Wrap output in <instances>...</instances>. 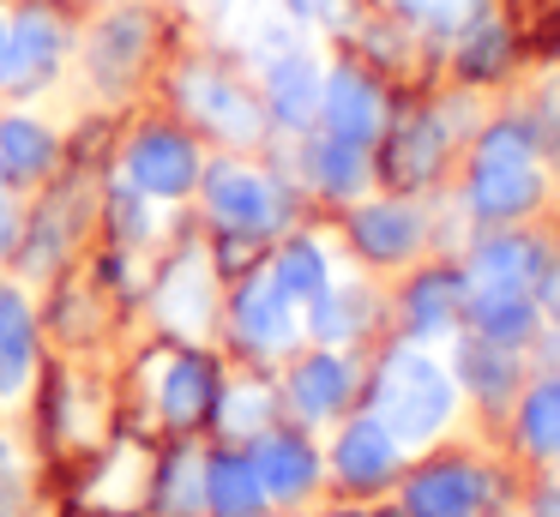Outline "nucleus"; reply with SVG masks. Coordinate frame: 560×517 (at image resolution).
<instances>
[{"label": "nucleus", "mask_w": 560, "mask_h": 517, "mask_svg": "<svg viewBox=\"0 0 560 517\" xmlns=\"http://www.w3.org/2000/svg\"><path fill=\"white\" fill-rule=\"evenodd\" d=\"M555 247H560V240L542 235L536 223H506V228H476V235L464 240L458 259H464V271H470V283L530 289Z\"/></svg>", "instance_id": "11"}, {"label": "nucleus", "mask_w": 560, "mask_h": 517, "mask_svg": "<svg viewBox=\"0 0 560 517\" xmlns=\"http://www.w3.org/2000/svg\"><path fill=\"white\" fill-rule=\"evenodd\" d=\"M458 331L488 337L500 349H524L530 355L536 337L548 331L542 307H536L530 289H506V283H470V301H464V325Z\"/></svg>", "instance_id": "13"}, {"label": "nucleus", "mask_w": 560, "mask_h": 517, "mask_svg": "<svg viewBox=\"0 0 560 517\" xmlns=\"http://www.w3.org/2000/svg\"><path fill=\"white\" fill-rule=\"evenodd\" d=\"M19 240V216H13V204H0V252Z\"/></svg>", "instance_id": "40"}, {"label": "nucleus", "mask_w": 560, "mask_h": 517, "mask_svg": "<svg viewBox=\"0 0 560 517\" xmlns=\"http://www.w3.org/2000/svg\"><path fill=\"white\" fill-rule=\"evenodd\" d=\"M482 7H488V0H398L404 19L422 24V31H440V36H458Z\"/></svg>", "instance_id": "34"}, {"label": "nucleus", "mask_w": 560, "mask_h": 517, "mask_svg": "<svg viewBox=\"0 0 560 517\" xmlns=\"http://www.w3.org/2000/svg\"><path fill=\"white\" fill-rule=\"evenodd\" d=\"M446 361H452V373H458L464 409H470L476 421H488V433L500 439V427H506V415H512V403H518L524 379H530V355H524V349H500V343H488V337L458 331L446 343Z\"/></svg>", "instance_id": "4"}, {"label": "nucleus", "mask_w": 560, "mask_h": 517, "mask_svg": "<svg viewBox=\"0 0 560 517\" xmlns=\"http://www.w3.org/2000/svg\"><path fill=\"white\" fill-rule=\"evenodd\" d=\"M506 55H512V36H506V24L494 19V12H476L470 24L458 31V79H500L506 72Z\"/></svg>", "instance_id": "28"}, {"label": "nucleus", "mask_w": 560, "mask_h": 517, "mask_svg": "<svg viewBox=\"0 0 560 517\" xmlns=\"http://www.w3.org/2000/svg\"><path fill=\"white\" fill-rule=\"evenodd\" d=\"M386 156H380V168H386V180L398 192H428L440 180V168H446V156H452V132H446V120H440V108H422V115H410V120H386Z\"/></svg>", "instance_id": "12"}, {"label": "nucleus", "mask_w": 560, "mask_h": 517, "mask_svg": "<svg viewBox=\"0 0 560 517\" xmlns=\"http://www.w3.org/2000/svg\"><path fill=\"white\" fill-rule=\"evenodd\" d=\"M151 31L139 12H115V19H103V31L91 36V67H97V79H115L121 84L127 72L139 67V55H145Z\"/></svg>", "instance_id": "27"}, {"label": "nucleus", "mask_w": 560, "mask_h": 517, "mask_svg": "<svg viewBox=\"0 0 560 517\" xmlns=\"http://www.w3.org/2000/svg\"><path fill=\"white\" fill-rule=\"evenodd\" d=\"M530 295H536V307H542V319H548V325H560V247L548 252V265L536 271Z\"/></svg>", "instance_id": "38"}, {"label": "nucleus", "mask_w": 560, "mask_h": 517, "mask_svg": "<svg viewBox=\"0 0 560 517\" xmlns=\"http://www.w3.org/2000/svg\"><path fill=\"white\" fill-rule=\"evenodd\" d=\"M386 120H392L386 115V91H380L362 67H331L326 72V91H319V132L350 139V144H380Z\"/></svg>", "instance_id": "15"}, {"label": "nucleus", "mask_w": 560, "mask_h": 517, "mask_svg": "<svg viewBox=\"0 0 560 517\" xmlns=\"http://www.w3.org/2000/svg\"><path fill=\"white\" fill-rule=\"evenodd\" d=\"M182 103H187V115L206 120V127L218 132V139H230V144L266 139V108H259L235 79H223V72H211V67L182 72Z\"/></svg>", "instance_id": "14"}, {"label": "nucleus", "mask_w": 560, "mask_h": 517, "mask_svg": "<svg viewBox=\"0 0 560 517\" xmlns=\"http://www.w3.org/2000/svg\"><path fill=\"white\" fill-rule=\"evenodd\" d=\"M158 409L170 421H199L211 409V373H206V361H170L163 355V367H158Z\"/></svg>", "instance_id": "29"}, {"label": "nucleus", "mask_w": 560, "mask_h": 517, "mask_svg": "<svg viewBox=\"0 0 560 517\" xmlns=\"http://www.w3.org/2000/svg\"><path fill=\"white\" fill-rule=\"evenodd\" d=\"M374 307H380V295L362 283V277H350V283H338V277H331L326 295L307 301L302 319H307V337H314V343L355 349L368 331H374Z\"/></svg>", "instance_id": "21"}, {"label": "nucleus", "mask_w": 560, "mask_h": 517, "mask_svg": "<svg viewBox=\"0 0 560 517\" xmlns=\"http://www.w3.org/2000/svg\"><path fill=\"white\" fill-rule=\"evenodd\" d=\"M386 517H416V512H404V505H392V512Z\"/></svg>", "instance_id": "42"}, {"label": "nucleus", "mask_w": 560, "mask_h": 517, "mask_svg": "<svg viewBox=\"0 0 560 517\" xmlns=\"http://www.w3.org/2000/svg\"><path fill=\"white\" fill-rule=\"evenodd\" d=\"M319 91H326V67H319L307 48L266 60V115L290 132L319 127Z\"/></svg>", "instance_id": "17"}, {"label": "nucleus", "mask_w": 560, "mask_h": 517, "mask_svg": "<svg viewBox=\"0 0 560 517\" xmlns=\"http://www.w3.org/2000/svg\"><path fill=\"white\" fill-rule=\"evenodd\" d=\"M55 163V132L37 127L31 115H7L0 120V168L7 175H43Z\"/></svg>", "instance_id": "31"}, {"label": "nucleus", "mask_w": 560, "mask_h": 517, "mask_svg": "<svg viewBox=\"0 0 560 517\" xmlns=\"http://www.w3.org/2000/svg\"><path fill=\"white\" fill-rule=\"evenodd\" d=\"M7 36H13V19L0 12V60H7Z\"/></svg>", "instance_id": "41"}, {"label": "nucleus", "mask_w": 560, "mask_h": 517, "mask_svg": "<svg viewBox=\"0 0 560 517\" xmlns=\"http://www.w3.org/2000/svg\"><path fill=\"white\" fill-rule=\"evenodd\" d=\"M139 475H145V463H139V451L127 445V451H115V475L97 481V500L103 505H127V500H133V487H139Z\"/></svg>", "instance_id": "35"}, {"label": "nucleus", "mask_w": 560, "mask_h": 517, "mask_svg": "<svg viewBox=\"0 0 560 517\" xmlns=\"http://www.w3.org/2000/svg\"><path fill=\"white\" fill-rule=\"evenodd\" d=\"M355 391H362V367H355L350 349H331V343H319L314 355L290 361V379H283V403L295 409L302 427L338 421L355 403Z\"/></svg>", "instance_id": "9"}, {"label": "nucleus", "mask_w": 560, "mask_h": 517, "mask_svg": "<svg viewBox=\"0 0 560 517\" xmlns=\"http://www.w3.org/2000/svg\"><path fill=\"white\" fill-rule=\"evenodd\" d=\"M31 385V307L19 289H0V403Z\"/></svg>", "instance_id": "26"}, {"label": "nucleus", "mask_w": 560, "mask_h": 517, "mask_svg": "<svg viewBox=\"0 0 560 517\" xmlns=\"http://www.w3.org/2000/svg\"><path fill=\"white\" fill-rule=\"evenodd\" d=\"M199 505H206V457H199V451H182V457L170 463V475H163V512L194 517Z\"/></svg>", "instance_id": "33"}, {"label": "nucleus", "mask_w": 560, "mask_h": 517, "mask_svg": "<svg viewBox=\"0 0 560 517\" xmlns=\"http://www.w3.org/2000/svg\"><path fill=\"white\" fill-rule=\"evenodd\" d=\"M326 517H368V512H326Z\"/></svg>", "instance_id": "43"}, {"label": "nucleus", "mask_w": 560, "mask_h": 517, "mask_svg": "<svg viewBox=\"0 0 560 517\" xmlns=\"http://www.w3.org/2000/svg\"><path fill=\"white\" fill-rule=\"evenodd\" d=\"M242 48L254 60H278L290 55V48H302V24H295V12L283 7V0H259V7L242 12Z\"/></svg>", "instance_id": "30"}, {"label": "nucleus", "mask_w": 560, "mask_h": 517, "mask_svg": "<svg viewBox=\"0 0 560 517\" xmlns=\"http://www.w3.org/2000/svg\"><path fill=\"white\" fill-rule=\"evenodd\" d=\"M206 204L230 235H278L283 228V192L266 168H247V163H218L206 175Z\"/></svg>", "instance_id": "10"}, {"label": "nucleus", "mask_w": 560, "mask_h": 517, "mask_svg": "<svg viewBox=\"0 0 560 517\" xmlns=\"http://www.w3.org/2000/svg\"><path fill=\"white\" fill-rule=\"evenodd\" d=\"M295 12V24H314V31H343L350 24V0H283Z\"/></svg>", "instance_id": "36"}, {"label": "nucleus", "mask_w": 560, "mask_h": 517, "mask_svg": "<svg viewBox=\"0 0 560 517\" xmlns=\"http://www.w3.org/2000/svg\"><path fill=\"white\" fill-rule=\"evenodd\" d=\"M464 301H470V271H464L458 252H440L428 265H410L398 289V331L422 337V343H452L464 325Z\"/></svg>", "instance_id": "6"}, {"label": "nucleus", "mask_w": 560, "mask_h": 517, "mask_svg": "<svg viewBox=\"0 0 560 517\" xmlns=\"http://www.w3.org/2000/svg\"><path fill=\"white\" fill-rule=\"evenodd\" d=\"M266 481L254 469V451H223L206 457V512L218 517H259L266 512Z\"/></svg>", "instance_id": "24"}, {"label": "nucleus", "mask_w": 560, "mask_h": 517, "mask_svg": "<svg viewBox=\"0 0 560 517\" xmlns=\"http://www.w3.org/2000/svg\"><path fill=\"white\" fill-rule=\"evenodd\" d=\"M302 163H307V180H314L326 199H338V204L368 199V180H374V156H368V144L314 132V139L302 144Z\"/></svg>", "instance_id": "22"}, {"label": "nucleus", "mask_w": 560, "mask_h": 517, "mask_svg": "<svg viewBox=\"0 0 560 517\" xmlns=\"http://www.w3.org/2000/svg\"><path fill=\"white\" fill-rule=\"evenodd\" d=\"M55 67H61V24H55L49 12H25V19H13L7 60H0V84L31 91V84H43Z\"/></svg>", "instance_id": "23"}, {"label": "nucleus", "mask_w": 560, "mask_h": 517, "mask_svg": "<svg viewBox=\"0 0 560 517\" xmlns=\"http://www.w3.org/2000/svg\"><path fill=\"white\" fill-rule=\"evenodd\" d=\"M127 180L145 199H182L199 180V156L182 132H139L133 151H127Z\"/></svg>", "instance_id": "18"}, {"label": "nucleus", "mask_w": 560, "mask_h": 517, "mask_svg": "<svg viewBox=\"0 0 560 517\" xmlns=\"http://www.w3.org/2000/svg\"><path fill=\"white\" fill-rule=\"evenodd\" d=\"M302 331H307L302 307L271 283V271H259L254 283L235 295V337H242L247 349H259V355H283Z\"/></svg>", "instance_id": "16"}, {"label": "nucleus", "mask_w": 560, "mask_h": 517, "mask_svg": "<svg viewBox=\"0 0 560 517\" xmlns=\"http://www.w3.org/2000/svg\"><path fill=\"white\" fill-rule=\"evenodd\" d=\"M434 240V216L416 192H392V199H355L350 204V247L380 271H404L416 265Z\"/></svg>", "instance_id": "5"}, {"label": "nucleus", "mask_w": 560, "mask_h": 517, "mask_svg": "<svg viewBox=\"0 0 560 517\" xmlns=\"http://www.w3.org/2000/svg\"><path fill=\"white\" fill-rule=\"evenodd\" d=\"M368 409L386 421L392 439L410 457L452 439V427L464 421V391H458L446 349L398 331L386 343V355L374 361V373H368Z\"/></svg>", "instance_id": "1"}, {"label": "nucleus", "mask_w": 560, "mask_h": 517, "mask_svg": "<svg viewBox=\"0 0 560 517\" xmlns=\"http://www.w3.org/2000/svg\"><path fill=\"white\" fill-rule=\"evenodd\" d=\"M512 493L518 475H512V457H482V451H422V463L404 469L398 481V505L416 517H470V512H512Z\"/></svg>", "instance_id": "2"}, {"label": "nucleus", "mask_w": 560, "mask_h": 517, "mask_svg": "<svg viewBox=\"0 0 560 517\" xmlns=\"http://www.w3.org/2000/svg\"><path fill=\"white\" fill-rule=\"evenodd\" d=\"M500 451H506L524 475L560 469V373L555 367H530L506 427H500Z\"/></svg>", "instance_id": "8"}, {"label": "nucleus", "mask_w": 560, "mask_h": 517, "mask_svg": "<svg viewBox=\"0 0 560 517\" xmlns=\"http://www.w3.org/2000/svg\"><path fill=\"white\" fill-rule=\"evenodd\" d=\"M223 415L218 427L230 433V439H259V433L271 427V415H278V397H271V385H235V391H223Z\"/></svg>", "instance_id": "32"}, {"label": "nucleus", "mask_w": 560, "mask_h": 517, "mask_svg": "<svg viewBox=\"0 0 560 517\" xmlns=\"http://www.w3.org/2000/svg\"><path fill=\"white\" fill-rule=\"evenodd\" d=\"M530 355H536V367H555V373H560V325H548V331L536 337Z\"/></svg>", "instance_id": "39"}, {"label": "nucleus", "mask_w": 560, "mask_h": 517, "mask_svg": "<svg viewBox=\"0 0 560 517\" xmlns=\"http://www.w3.org/2000/svg\"><path fill=\"white\" fill-rule=\"evenodd\" d=\"M158 313L175 337H206L211 331V313H218V283H211V259L206 252H182L170 265L158 289Z\"/></svg>", "instance_id": "20"}, {"label": "nucleus", "mask_w": 560, "mask_h": 517, "mask_svg": "<svg viewBox=\"0 0 560 517\" xmlns=\"http://www.w3.org/2000/svg\"><path fill=\"white\" fill-rule=\"evenodd\" d=\"M326 469H331V481H338L343 493H355V500H374V493H392V487L404 481L410 451L392 439V427L374 415V409H355V415L338 427V439H331Z\"/></svg>", "instance_id": "7"}, {"label": "nucleus", "mask_w": 560, "mask_h": 517, "mask_svg": "<svg viewBox=\"0 0 560 517\" xmlns=\"http://www.w3.org/2000/svg\"><path fill=\"white\" fill-rule=\"evenodd\" d=\"M266 271H271V283H278V289H283V295H290L302 313H307V301H319V295H326V283L338 277V271H331V259H326V247H319L314 235L283 240L278 259H271Z\"/></svg>", "instance_id": "25"}, {"label": "nucleus", "mask_w": 560, "mask_h": 517, "mask_svg": "<svg viewBox=\"0 0 560 517\" xmlns=\"http://www.w3.org/2000/svg\"><path fill=\"white\" fill-rule=\"evenodd\" d=\"M254 469L266 481V500L271 505H295L319 487V451L307 445V433H259L254 439Z\"/></svg>", "instance_id": "19"}, {"label": "nucleus", "mask_w": 560, "mask_h": 517, "mask_svg": "<svg viewBox=\"0 0 560 517\" xmlns=\"http://www.w3.org/2000/svg\"><path fill=\"white\" fill-rule=\"evenodd\" d=\"M524 517H560V469L524 481Z\"/></svg>", "instance_id": "37"}, {"label": "nucleus", "mask_w": 560, "mask_h": 517, "mask_svg": "<svg viewBox=\"0 0 560 517\" xmlns=\"http://www.w3.org/2000/svg\"><path fill=\"white\" fill-rule=\"evenodd\" d=\"M470 517H506V512H470Z\"/></svg>", "instance_id": "44"}, {"label": "nucleus", "mask_w": 560, "mask_h": 517, "mask_svg": "<svg viewBox=\"0 0 560 517\" xmlns=\"http://www.w3.org/2000/svg\"><path fill=\"white\" fill-rule=\"evenodd\" d=\"M555 192L542 156H470L452 204L464 211L470 228H506V223H536Z\"/></svg>", "instance_id": "3"}]
</instances>
